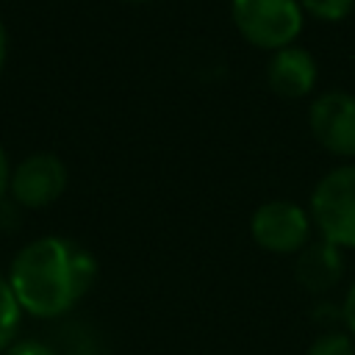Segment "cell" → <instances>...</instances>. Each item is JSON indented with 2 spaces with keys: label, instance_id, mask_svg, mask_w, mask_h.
<instances>
[{
  "label": "cell",
  "instance_id": "1",
  "mask_svg": "<svg viewBox=\"0 0 355 355\" xmlns=\"http://www.w3.org/2000/svg\"><path fill=\"white\" fill-rule=\"evenodd\" d=\"M94 277L97 263L89 250L61 236H44L17 252L8 283L22 311L58 319L83 300Z\"/></svg>",
  "mask_w": 355,
  "mask_h": 355
},
{
  "label": "cell",
  "instance_id": "2",
  "mask_svg": "<svg viewBox=\"0 0 355 355\" xmlns=\"http://www.w3.org/2000/svg\"><path fill=\"white\" fill-rule=\"evenodd\" d=\"M311 219L333 247H355V164L336 166L316 183Z\"/></svg>",
  "mask_w": 355,
  "mask_h": 355
},
{
  "label": "cell",
  "instance_id": "3",
  "mask_svg": "<svg viewBox=\"0 0 355 355\" xmlns=\"http://www.w3.org/2000/svg\"><path fill=\"white\" fill-rule=\"evenodd\" d=\"M230 17L239 33L263 50L288 47L302 28V8L297 0H233Z\"/></svg>",
  "mask_w": 355,
  "mask_h": 355
},
{
  "label": "cell",
  "instance_id": "4",
  "mask_svg": "<svg viewBox=\"0 0 355 355\" xmlns=\"http://www.w3.org/2000/svg\"><path fill=\"white\" fill-rule=\"evenodd\" d=\"M250 233L261 250L288 255V252H300L308 244L311 219L297 202L269 200L255 208L250 219Z\"/></svg>",
  "mask_w": 355,
  "mask_h": 355
},
{
  "label": "cell",
  "instance_id": "5",
  "mask_svg": "<svg viewBox=\"0 0 355 355\" xmlns=\"http://www.w3.org/2000/svg\"><path fill=\"white\" fill-rule=\"evenodd\" d=\"M313 139L333 155H355V94L324 92L308 108Z\"/></svg>",
  "mask_w": 355,
  "mask_h": 355
},
{
  "label": "cell",
  "instance_id": "6",
  "mask_svg": "<svg viewBox=\"0 0 355 355\" xmlns=\"http://www.w3.org/2000/svg\"><path fill=\"white\" fill-rule=\"evenodd\" d=\"M11 197L25 208H44L67 189V166L50 153L28 155L11 172Z\"/></svg>",
  "mask_w": 355,
  "mask_h": 355
},
{
  "label": "cell",
  "instance_id": "7",
  "mask_svg": "<svg viewBox=\"0 0 355 355\" xmlns=\"http://www.w3.org/2000/svg\"><path fill=\"white\" fill-rule=\"evenodd\" d=\"M266 80L280 97H305L316 83V61L308 50L288 44L283 50H275L266 67Z\"/></svg>",
  "mask_w": 355,
  "mask_h": 355
},
{
  "label": "cell",
  "instance_id": "8",
  "mask_svg": "<svg viewBox=\"0 0 355 355\" xmlns=\"http://www.w3.org/2000/svg\"><path fill=\"white\" fill-rule=\"evenodd\" d=\"M297 283L311 291V294H324L330 291L341 275H344V255L338 247H333L330 241H308L300 255H297V266H294Z\"/></svg>",
  "mask_w": 355,
  "mask_h": 355
},
{
  "label": "cell",
  "instance_id": "9",
  "mask_svg": "<svg viewBox=\"0 0 355 355\" xmlns=\"http://www.w3.org/2000/svg\"><path fill=\"white\" fill-rule=\"evenodd\" d=\"M19 316H22V308H19V302L11 291V283L0 275V352H6L14 344Z\"/></svg>",
  "mask_w": 355,
  "mask_h": 355
},
{
  "label": "cell",
  "instance_id": "10",
  "mask_svg": "<svg viewBox=\"0 0 355 355\" xmlns=\"http://www.w3.org/2000/svg\"><path fill=\"white\" fill-rule=\"evenodd\" d=\"M305 355H355V341L349 333H338V330H330V333H322Z\"/></svg>",
  "mask_w": 355,
  "mask_h": 355
},
{
  "label": "cell",
  "instance_id": "11",
  "mask_svg": "<svg viewBox=\"0 0 355 355\" xmlns=\"http://www.w3.org/2000/svg\"><path fill=\"white\" fill-rule=\"evenodd\" d=\"M297 3H300L302 11H308L311 17L324 19V22L344 19L355 6V0H297Z\"/></svg>",
  "mask_w": 355,
  "mask_h": 355
},
{
  "label": "cell",
  "instance_id": "12",
  "mask_svg": "<svg viewBox=\"0 0 355 355\" xmlns=\"http://www.w3.org/2000/svg\"><path fill=\"white\" fill-rule=\"evenodd\" d=\"M3 355H55V349L50 344H44V341L28 338V341H14Z\"/></svg>",
  "mask_w": 355,
  "mask_h": 355
},
{
  "label": "cell",
  "instance_id": "13",
  "mask_svg": "<svg viewBox=\"0 0 355 355\" xmlns=\"http://www.w3.org/2000/svg\"><path fill=\"white\" fill-rule=\"evenodd\" d=\"M341 322L347 324V333L355 336V280H352V286L347 288V297H344V302H341Z\"/></svg>",
  "mask_w": 355,
  "mask_h": 355
},
{
  "label": "cell",
  "instance_id": "14",
  "mask_svg": "<svg viewBox=\"0 0 355 355\" xmlns=\"http://www.w3.org/2000/svg\"><path fill=\"white\" fill-rule=\"evenodd\" d=\"M17 225H19L17 202H6V200H0V230H14Z\"/></svg>",
  "mask_w": 355,
  "mask_h": 355
},
{
  "label": "cell",
  "instance_id": "15",
  "mask_svg": "<svg viewBox=\"0 0 355 355\" xmlns=\"http://www.w3.org/2000/svg\"><path fill=\"white\" fill-rule=\"evenodd\" d=\"M8 186H11V169H8V158H6V153L0 147V200L6 197Z\"/></svg>",
  "mask_w": 355,
  "mask_h": 355
},
{
  "label": "cell",
  "instance_id": "16",
  "mask_svg": "<svg viewBox=\"0 0 355 355\" xmlns=\"http://www.w3.org/2000/svg\"><path fill=\"white\" fill-rule=\"evenodd\" d=\"M6 53H8V36H6V28H3V22H0V69H3V64H6Z\"/></svg>",
  "mask_w": 355,
  "mask_h": 355
}]
</instances>
